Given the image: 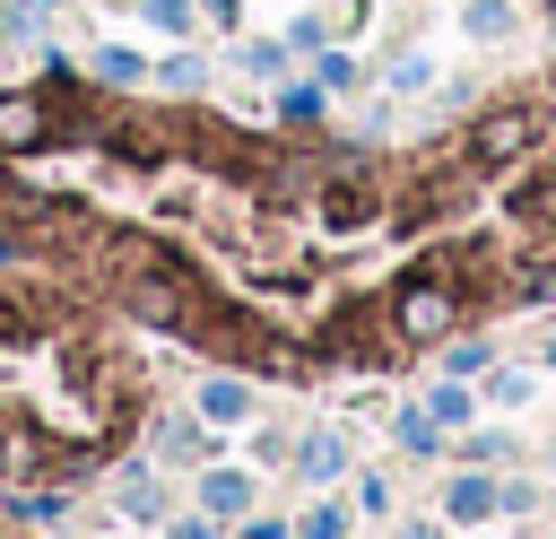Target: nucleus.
<instances>
[{
    "label": "nucleus",
    "mask_w": 556,
    "mask_h": 539,
    "mask_svg": "<svg viewBox=\"0 0 556 539\" xmlns=\"http://www.w3.org/2000/svg\"><path fill=\"white\" fill-rule=\"evenodd\" d=\"M452 322H460V278H452V261H426L417 278L391 287V339H400V348H434V339H452Z\"/></svg>",
    "instance_id": "obj_1"
},
{
    "label": "nucleus",
    "mask_w": 556,
    "mask_h": 539,
    "mask_svg": "<svg viewBox=\"0 0 556 539\" xmlns=\"http://www.w3.org/2000/svg\"><path fill=\"white\" fill-rule=\"evenodd\" d=\"M547 139V104H530V96H513V104H495V113H478L469 122V165H513V156H530Z\"/></svg>",
    "instance_id": "obj_2"
},
{
    "label": "nucleus",
    "mask_w": 556,
    "mask_h": 539,
    "mask_svg": "<svg viewBox=\"0 0 556 539\" xmlns=\"http://www.w3.org/2000/svg\"><path fill=\"white\" fill-rule=\"evenodd\" d=\"M374 209H382V183H374L365 165H348V174L321 183V217H330V226H374Z\"/></svg>",
    "instance_id": "obj_3"
},
{
    "label": "nucleus",
    "mask_w": 556,
    "mask_h": 539,
    "mask_svg": "<svg viewBox=\"0 0 556 539\" xmlns=\"http://www.w3.org/2000/svg\"><path fill=\"white\" fill-rule=\"evenodd\" d=\"M52 139V122H43V96H0V156H26V148H43Z\"/></svg>",
    "instance_id": "obj_4"
},
{
    "label": "nucleus",
    "mask_w": 556,
    "mask_h": 539,
    "mask_svg": "<svg viewBox=\"0 0 556 539\" xmlns=\"http://www.w3.org/2000/svg\"><path fill=\"white\" fill-rule=\"evenodd\" d=\"M460 26H469L478 43H504L521 17H513V0H469V9H460Z\"/></svg>",
    "instance_id": "obj_5"
},
{
    "label": "nucleus",
    "mask_w": 556,
    "mask_h": 539,
    "mask_svg": "<svg viewBox=\"0 0 556 539\" xmlns=\"http://www.w3.org/2000/svg\"><path fill=\"white\" fill-rule=\"evenodd\" d=\"M200 417H217V426H235V417H252V391L217 374V383H200Z\"/></svg>",
    "instance_id": "obj_6"
},
{
    "label": "nucleus",
    "mask_w": 556,
    "mask_h": 539,
    "mask_svg": "<svg viewBox=\"0 0 556 539\" xmlns=\"http://www.w3.org/2000/svg\"><path fill=\"white\" fill-rule=\"evenodd\" d=\"M200 504H208V513H243V504H252V478H243V469H208V478H200Z\"/></svg>",
    "instance_id": "obj_7"
},
{
    "label": "nucleus",
    "mask_w": 556,
    "mask_h": 539,
    "mask_svg": "<svg viewBox=\"0 0 556 539\" xmlns=\"http://www.w3.org/2000/svg\"><path fill=\"white\" fill-rule=\"evenodd\" d=\"M96 78H104V87H139V78H148V61H139L130 43H104V52H96Z\"/></svg>",
    "instance_id": "obj_8"
},
{
    "label": "nucleus",
    "mask_w": 556,
    "mask_h": 539,
    "mask_svg": "<svg viewBox=\"0 0 556 539\" xmlns=\"http://www.w3.org/2000/svg\"><path fill=\"white\" fill-rule=\"evenodd\" d=\"M295 469H304V478H339V469H348V443H339V435H304V461H295Z\"/></svg>",
    "instance_id": "obj_9"
},
{
    "label": "nucleus",
    "mask_w": 556,
    "mask_h": 539,
    "mask_svg": "<svg viewBox=\"0 0 556 539\" xmlns=\"http://www.w3.org/2000/svg\"><path fill=\"white\" fill-rule=\"evenodd\" d=\"M495 504H504V496H495L486 478H452V522H486Z\"/></svg>",
    "instance_id": "obj_10"
},
{
    "label": "nucleus",
    "mask_w": 556,
    "mask_h": 539,
    "mask_svg": "<svg viewBox=\"0 0 556 539\" xmlns=\"http://www.w3.org/2000/svg\"><path fill=\"white\" fill-rule=\"evenodd\" d=\"M43 9H52V0H9V9H0V43H35V35H43Z\"/></svg>",
    "instance_id": "obj_11"
},
{
    "label": "nucleus",
    "mask_w": 556,
    "mask_h": 539,
    "mask_svg": "<svg viewBox=\"0 0 556 539\" xmlns=\"http://www.w3.org/2000/svg\"><path fill=\"white\" fill-rule=\"evenodd\" d=\"M139 17H148L156 35H191V17H200V9H191V0H139Z\"/></svg>",
    "instance_id": "obj_12"
},
{
    "label": "nucleus",
    "mask_w": 556,
    "mask_h": 539,
    "mask_svg": "<svg viewBox=\"0 0 556 539\" xmlns=\"http://www.w3.org/2000/svg\"><path fill=\"white\" fill-rule=\"evenodd\" d=\"M278 122H287V130H313V122H321V96H313V87H287V96H278Z\"/></svg>",
    "instance_id": "obj_13"
},
{
    "label": "nucleus",
    "mask_w": 556,
    "mask_h": 539,
    "mask_svg": "<svg viewBox=\"0 0 556 539\" xmlns=\"http://www.w3.org/2000/svg\"><path fill=\"white\" fill-rule=\"evenodd\" d=\"M426 417H434V426H460V417H469V391H460V383H434V391H426Z\"/></svg>",
    "instance_id": "obj_14"
},
{
    "label": "nucleus",
    "mask_w": 556,
    "mask_h": 539,
    "mask_svg": "<svg viewBox=\"0 0 556 539\" xmlns=\"http://www.w3.org/2000/svg\"><path fill=\"white\" fill-rule=\"evenodd\" d=\"M400 443H408V452H417V461H434V452H443V426H434V417H417V409H408V417H400Z\"/></svg>",
    "instance_id": "obj_15"
},
{
    "label": "nucleus",
    "mask_w": 556,
    "mask_h": 539,
    "mask_svg": "<svg viewBox=\"0 0 556 539\" xmlns=\"http://www.w3.org/2000/svg\"><path fill=\"white\" fill-rule=\"evenodd\" d=\"M122 513H130V522H156V513H165V487L130 478V487H122Z\"/></svg>",
    "instance_id": "obj_16"
},
{
    "label": "nucleus",
    "mask_w": 556,
    "mask_h": 539,
    "mask_svg": "<svg viewBox=\"0 0 556 539\" xmlns=\"http://www.w3.org/2000/svg\"><path fill=\"white\" fill-rule=\"evenodd\" d=\"M235 61H243V70H252V78H278V70H287V43H243V52H235Z\"/></svg>",
    "instance_id": "obj_17"
},
{
    "label": "nucleus",
    "mask_w": 556,
    "mask_h": 539,
    "mask_svg": "<svg viewBox=\"0 0 556 539\" xmlns=\"http://www.w3.org/2000/svg\"><path fill=\"white\" fill-rule=\"evenodd\" d=\"M200 78H208V61H200V52H174V61H165V87H174V96H191Z\"/></svg>",
    "instance_id": "obj_18"
},
{
    "label": "nucleus",
    "mask_w": 556,
    "mask_h": 539,
    "mask_svg": "<svg viewBox=\"0 0 556 539\" xmlns=\"http://www.w3.org/2000/svg\"><path fill=\"white\" fill-rule=\"evenodd\" d=\"M304 539H348V513H339V504H321V513L304 522Z\"/></svg>",
    "instance_id": "obj_19"
},
{
    "label": "nucleus",
    "mask_w": 556,
    "mask_h": 539,
    "mask_svg": "<svg viewBox=\"0 0 556 539\" xmlns=\"http://www.w3.org/2000/svg\"><path fill=\"white\" fill-rule=\"evenodd\" d=\"M17 252H26V235H17V226H9V217H0V270H9V261H17Z\"/></svg>",
    "instance_id": "obj_20"
},
{
    "label": "nucleus",
    "mask_w": 556,
    "mask_h": 539,
    "mask_svg": "<svg viewBox=\"0 0 556 539\" xmlns=\"http://www.w3.org/2000/svg\"><path fill=\"white\" fill-rule=\"evenodd\" d=\"M200 9H208V17H217V26H235V17H243V9H235V0H200Z\"/></svg>",
    "instance_id": "obj_21"
},
{
    "label": "nucleus",
    "mask_w": 556,
    "mask_h": 539,
    "mask_svg": "<svg viewBox=\"0 0 556 539\" xmlns=\"http://www.w3.org/2000/svg\"><path fill=\"white\" fill-rule=\"evenodd\" d=\"M174 539H217V530L208 522H174Z\"/></svg>",
    "instance_id": "obj_22"
},
{
    "label": "nucleus",
    "mask_w": 556,
    "mask_h": 539,
    "mask_svg": "<svg viewBox=\"0 0 556 539\" xmlns=\"http://www.w3.org/2000/svg\"><path fill=\"white\" fill-rule=\"evenodd\" d=\"M400 539H443V530H417V522H408V530H400Z\"/></svg>",
    "instance_id": "obj_23"
},
{
    "label": "nucleus",
    "mask_w": 556,
    "mask_h": 539,
    "mask_svg": "<svg viewBox=\"0 0 556 539\" xmlns=\"http://www.w3.org/2000/svg\"><path fill=\"white\" fill-rule=\"evenodd\" d=\"M9 330H17V313H9V304H0V339H9Z\"/></svg>",
    "instance_id": "obj_24"
},
{
    "label": "nucleus",
    "mask_w": 556,
    "mask_h": 539,
    "mask_svg": "<svg viewBox=\"0 0 556 539\" xmlns=\"http://www.w3.org/2000/svg\"><path fill=\"white\" fill-rule=\"evenodd\" d=\"M547 365H556V339H547Z\"/></svg>",
    "instance_id": "obj_25"
}]
</instances>
